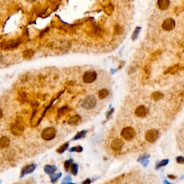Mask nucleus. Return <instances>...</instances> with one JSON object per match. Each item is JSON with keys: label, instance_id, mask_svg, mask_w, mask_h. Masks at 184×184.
Instances as JSON below:
<instances>
[{"label": "nucleus", "instance_id": "nucleus-1", "mask_svg": "<svg viewBox=\"0 0 184 184\" xmlns=\"http://www.w3.org/2000/svg\"><path fill=\"white\" fill-rule=\"evenodd\" d=\"M136 135L135 130L131 127H126L123 128L121 132V136L123 139L127 141H130L133 140L134 137Z\"/></svg>", "mask_w": 184, "mask_h": 184}, {"label": "nucleus", "instance_id": "nucleus-2", "mask_svg": "<svg viewBox=\"0 0 184 184\" xmlns=\"http://www.w3.org/2000/svg\"><path fill=\"white\" fill-rule=\"evenodd\" d=\"M56 135V130L54 127H47L42 130L41 137L45 140H51L55 138Z\"/></svg>", "mask_w": 184, "mask_h": 184}, {"label": "nucleus", "instance_id": "nucleus-3", "mask_svg": "<svg viewBox=\"0 0 184 184\" xmlns=\"http://www.w3.org/2000/svg\"><path fill=\"white\" fill-rule=\"evenodd\" d=\"M96 99L95 96L92 95H89L83 99L82 102V107L86 110H92L96 106Z\"/></svg>", "mask_w": 184, "mask_h": 184}, {"label": "nucleus", "instance_id": "nucleus-4", "mask_svg": "<svg viewBox=\"0 0 184 184\" xmlns=\"http://www.w3.org/2000/svg\"><path fill=\"white\" fill-rule=\"evenodd\" d=\"M159 137V132L155 129H152L146 132L145 135V138L148 142H155Z\"/></svg>", "mask_w": 184, "mask_h": 184}, {"label": "nucleus", "instance_id": "nucleus-5", "mask_svg": "<svg viewBox=\"0 0 184 184\" xmlns=\"http://www.w3.org/2000/svg\"><path fill=\"white\" fill-rule=\"evenodd\" d=\"M97 77V74L94 71H87L83 74V81L86 83H93Z\"/></svg>", "mask_w": 184, "mask_h": 184}, {"label": "nucleus", "instance_id": "nucleus-6", "mask_svg": "<svg viewBox=\"0 0 184 184\" xmlns=\"http://www.w3.org/2000/svg\"><path fill=\"white\" fill-rule=\"evenodd\" d=\"M175 26H176V22L172 18L165 19L162 24V28L165 31H171L174 29Z\"/></svg>", "mask_w": 184, "mask_h": 184}, {"label": "nucleus", "instance_id": "nucleus-7", "mask_svg": "<svg viewBox=\"0 0 184 184\" xmlns=\"http://www.w3.org/2000/svg\"><path fill=\"white\" fill-rule=\"evenodd\" d=\"M135 115L138 117L143 118L147 115L148 113V110L144 105H140L135 110Z\"/></svg>", "mask_w": 184, "mask_h": 184}, {"label": "nucleus", "instance_id": "nucleus-8", "mask_svg": "<svg viewBox=\"0 0 184 184\" xmlns=\"http://www.w3.org/2000/svg\"><path fill=\"white\" fill-rule=\"evenodd\" d=\"M123 145H124V142H123V141L121 140V139L117 138L112 141V144H111V147H112V149L114 150L118 151L120 150L121 147H123Z\"/></svg>", "mask_w": 184, "mask_h": 184}, {"label": "nucleus", "instance_id": "nucleus-9", "mask_svg": "<svg viewBox=\"0 0 184 184\" xmlns=\"http://www.w3.org/2000/svg\"><path fill=\"white\" fill-rule=\"evenodd\" d=\"M181 69V66L179 65V64H176V65L172 66L166 69L164 74H175L178 72V71Z\"/></svg>", "mask_w": 184, "mask_h": 184}, {"label": "nucleus", "instance_id": "nucleus-10", "mask_svg": "<svg viewBox=\"0 0 184 184\" xmlns=\"http://www.w3.org/2000/svg\"><path fill=\"white\" fill-rule=\"evenodd\" d=\"M81 121V118L79 115L76 114V115L71 117L70 119L68 121V123L71 126H76L77 124H80V122Z\"/></svg>", "mask_w": 184, "mask_h": 184}, {"label": "nucleus", "instance_id": "nucleus-11", "mask_svg": "<svg viewBox=\"0 0 184 184\" xmlns=\"http://www.w3.org/2000/svg\"><path fill=\"white\" fill-rule=\"evenodd\" d=\"M10 144V140L7 137L3 136L0 138V149H4L9 147Z\"/></svg>", "mask_w": 184, "mask_h": 184}, {"label": "nucleus", "instance_id": "nucleus-12", "mask_svg": "<svg viewBox=\"0 0 184 184\" xmlns=\"http://www.w3.org/2000/svg\"><path fill=\"white\" fill-rule=\"evenodd\" d=\"M159 9L161 10H165L170 6V1L168 0H159L157 3Z\"/></svg>", "mask_w": 184, "mask_h": 184}, {"label": "nucleus", "instance_id": "nucleus-13", "mask_svg": "<svg viewBox=\"0 0 184 184\" xmlns=\"http://www.w3.org/2000/svg\"><path fill=\"white\" fill-rule=\"evenodd\" d=\"M35 168H36V165H34V164H31V165H27L26 167H25L24 168L22 169V173H21V176H23L24 175L28 174V173H32L34 170L35 169Z\"/></svg>", "mask_w": 184, "mask_h": 184}, {"label": "nucleus", "instance_id": "nucleus-14", "mask_svg": "<svg viewBox=\"0 0 184 184\" xmlns=\"http://www.w3.org/2000/svg\"><path fill=\"white\" fill-rule=\"evenodd\" d=\"M22 130H23V127H22V126L21 125V124H15V125L12 127V133H13L14 135H19L22 133Z\"/></svg>", "mask_w": 184, "mask_h": 184}, {"label": "nucleus", "instance_id": "nucleus-15", "mask_svg": "<svg viewBox=\"0 0 184 184\" xmlns=\"http://www.w3.org/2000/svg\"><path fill=\"white\" fill-rule=\"evenodd\" d=\"M164 97V94L160 92H155L151 94V98L155 101H159Z\"/></svg>", "mask_w": 184, "mask_h": 184}, {"label": "nucleus", "instance_id": "nucleus-16", "mask_svg": "<svg viewBox=\"0 0 184 184\" xmlns=\"http://www.w3.org/2000/svg\"><path fill=\"white\" fill-rule=\"evenodd\" d=\"M109 95V91L106 89H101L99 92V97L100 99H104Z\"/></svg>", "mask_w": 184, "mask_h": 184}, {"label": "nucleus", "instance_id": "nucleus-17", "mask_svg": "<svg viewBox=\"0 0 184 184\" xmlns=\"http://www.w3.org/2000/svg\"><path fill=\"white\" fill-rule=\"evenodd\" d=\"M44 170L45 171V173H48V174H53V173L56 171V168H55V166L48 165L45 167Z\"/></svg>", "mask_w": 184, "mask_h": 184}, {"label": "nucleus", "instance_id": "nucleus-18", "mask_svg": "<svg viewBox=\"0 0 184 184\" xmlns=\"http://www.w3.org/2000/svg\"><path fill=\"white\" fill-rule=\"evenodd\" d=\"M34 55V51L31 49H28L23 52V57L25 58H30Z\"/></svg>", "mask_w": 184, "mask_h": 184}, {"label": "nucleus", "instance_id": "nucleus-19", "mask_svg": "<svg viewBox=\"0 0 184 184\" xmlns=\"http://www.w3.org/2000/svg\"><path fill=\"white\" fill-rule=\"evenodd\" d=\"M141 30V28L140 27H137L136 28H135V31L133 32V35H132V39H133V40H135L137 38V37H138L139 33H140Z\"/></svg>", "mask_w": 184, "mask_h": 184}, {"label": "nucleus", "instance_id": "nucleus-20", "mask_svg": "<svg viewBox=\"0 0 184 184\" xmlns=\"http://www.w3.org/2000/svg\"><path fill=\"white\" fill-rule=\"evenodd\" d=\"M160 55H161V52H160V51L154 52V53H153L151 54L150 57V60L151 61H153V60H155V59L158 58Z\"/></svg>", "mask_w": 184, "mask_h": 184}, {"label": "nucleus", "instance_id": "nucleus-21", "mask_svg": "<svg viewBox=\"0 0 184 184\" xmlns=\"http://www.w3.org/2000/svg\"><path fill=\"white\" fill-rule=\"evenodd\" d=\"M113 10H114V5L112 4H108L106 7V8H105V12H106L107 15H109L112 13Z\"/></svg>", "mask_w": 184, "mask_h": 184}, {"label": "nucleus", "instance_id": "nucleus-22", "mask_svg": "<svg viewBox=\"0 0 184 184\" xmlns=\"http://www.w3.org/2000/svg\"><path fill=\"white\" fill-rule=\"evenodd\" d=\"M123 33V28L119 25H116L114 26V33L117 35H120Z\"/></svg>", "mask_w": 184, "mask_h": 184}, {"label": "nucleus", "instance_id": "nucleus-23", "mask_svg": "<svg viewBox=\"0 0 184 184\" xmlns=\"http://www.w3.org/2000/svg\"><path fill=\"white\" fill-rule=\"evenodd\" d=\"M168 162H169V160H168V159H165V160H161V161H160V162H159V163L158 164V165H157V166H156V169H158V168H160L162 167V166H165V165H168Z\"/></svg>", "mask_w": 184, "mask_h": 184}, {"label": "nucleus", "instance_id": "nucleus-24", "mask_svg": "<svg viewBox=\"0 0 184 184\" xmlns=\"http://www.w3.org/2000/svg\"><path fill=\"white\" fill-rule=\"evenodd\" d=\"M86 134V130H84V131H81L80 132V133H78L77 135H76V136L74 137V140H77V139H81L82 138V137H85Z\"/></svg>", "mask_w": 184, "mask_h": 184}, {"label": "nucleus", "instance_id": "nucleus-25", "mask_svg": "<svg viewBox=\"0 0 184 184\" xmlns=\"http://www.w3.org/2000/svg\"><path fill=\"white\" fill-rule=\"evenodd\" d=\"M78 173V165L77 164H73L71 166V173L76 176Z\"/></svg>", "mask_w": 184, "mask_h": 184}, {"label": "nucleus", "instance_id": "nucleus-26", "mask_svg": "<svg viewBox=\"0 0 184 184\" xmlns=\"http://www.w3.org/2000/svg\"><path fill=\"white\" fill-rule=\"evenodd\" d=\"M68 147H69V143H65L63 145H62L59 149L58 150V152L59 153H63L64 151L66 150Z\"/></svg>", "mask_w": 184, "mask_h": 184}, {"label": "nucleus", "instance_id": "nucleus-27", "mask_svg": "<svg viewBox=\"0 0 184 184\" xmlns=\"http://www.w3.org/2000/svg\"><path fill=\"white\" fill-rule=\"evenodd\" d=\"M144 72L146 76H147V78L149 76L150 74V66L149 64H147V65H146L145 66L144 68Z\"/></svg>", "mask_w": 184, "mask_h": 184}, {"label": "nucleus", "instance_id": "nucleus-28", "mask_svg": "<svg viewBox=\"0 0 184 184\" xmlns=\"http://www.w3.org/2000/svg\"><path fill=\"white\" fill-rule=\"evenodd\" d=\"M72 162H73V160H67V161L65 162V169H66V171H68V170H69L71 167V166H72Z\"/></svg>", "mask_w": 184, "mask_h": 184}, {"label": "nucleus", "instance_id": "nucleus-29", "mask_svg": "<svg viewBox=\"0 0 184 184\" xmlns=\"http://www.w3.org/2000/svg\"><path fill=\"white\" fill-rule=\"evenodd\" d=\"M82 150H83V148H82L81 146H77V147L71 148L70 150V152H78V153H79V152H81Z\"/></svg>", "mask_w": 184, "mask_h": 184}, {"label": "nucleus", "instance_id": "nucleus-30", "mask_svg": "<svg viewBox=\"0 0 184 184\" xmlns=\"http://www.w3.org/2000/svg\"><path fill=\"white\" fill-rule=\"evenodd\" d=\"M150 155H142V156H140V158H139L138 159H137V161L139 162H142L144 161V160H147V159L149 158Z\"/></svg>", "mask_w": 184, "mask_h": 184}, {"label": "nucleus", "instance_id": "nucleus-31", "mask_svg": "<svg viewBox=\"0 0 184 184\" xmlns=\"http://www.w3.org/2000/svg\"><path fill=\"white\" fill-rule=\"evenodd\" d=\"M176 161L178 163L184 164V158L182 156H179L176 158Z\"/></svg>", "mask_w": 184, "mask_h": 184}, {"label": "nucleus", "instance_id": "nucleus-32", "mask_svg": "<svg viewBox=\"0 0 184 184\" xmlns=\"http://www.w3.org/2000/svg\"><path fill=\"white\" fill-rule=\"evenodd\" d=\"M60 176H61V173H58V174L55 175V176L51 177V180H52V182H54V181H55V180H56L57 179H58V178L59 177H60Z\"/></svg>", "mask_w": 184, "mask_h": 184}, {"label": "nucleus", "instance_id": "nucleus-33", "mask_svg": "<svg viewBox=\"0 0 184 184\" xmlns=\"http://www.w3.org/2000/svg\"><path fill=\"white\" fill-rule=\"evenodd\" d=\"M148 162H149V161H148L147 160H144V161H142V165H143L144 166H147V164H148Z\"/></svg>", "mask_w": 184, "mask_h": 184}, {"label": "nucleus", "instance_id": "nucleus-34", "mask_svg": "<svg viewBox=\"0 0 184 184\" xmlns=\"http://www.w3.org/2000/svg\"><path fill=\"white\" fill-rule=\"evenodd\" d=\"M90 180L89 179H87L86 180H85L84 182H83V183H82V184H90Z\"/></svg>", "mask_w": 184, "mask_h": 184}, {"label": "nucleus", "instance_id": "nucleus-35", "mask_svg": "<svg viewBox=\"0 0 184 184\" xmlns=\"http://www.w3.org/2000/svg\"><path fill=\"white\" fill-rule=\"evenodd\" d=\"M113 112H114V109H112V110H111L110 112L108 113V115H107V118H109V116H110L111 114L113 113Z\"/></svg>", "mask_w": 184, "mask_h": 184}, {"label": "nucleus", "instance_id": "nucleus-36", "mask_svg": "<svg viewBox=\"0 0 184 184\" xmlns=\"http://www.w3.org/2000/svg\"><path fill=\"white\" fill-rule=\"evenodd\" d=\"M3 116V112H2V110H1V108H0V119H1V117H2Z\"/></svg>", "mask_w": 184, "mask_h": 184}, {"label": "nucleus", "instance_id": "nucleus-37", "mask_svg": "<svg viewBox=\"0 0 184 184\" xmlns=\"http://www.w3.org/2000/svg\"><path fill=\"white\" fill-rule=\"evenodd\" d=\"M164 184H171V183H170L168 181H167V180H164Z\"/></svg>", "mask_w": 184, "mask_h": 184}, {"label": "nucleus", "instance_id": "nucleus-38", "mask_svg": "<svg viewBox=\"0 0 184 184\" xmlns=\"http://www.w3.org/2000/svg\"><path fill=\"white\" fill-rule=\"evenodd\" d=\"M168 177H169V178H176V177H175V176H171V175H169Z\"/></svg>", "mask_w": 184, "mask_h": 184}, {"label": "nucleus", "instance_id": "nucleus-39", "mask_svg": "<svg viewBox=\"0 0 184 184\" xmlns=\"http://www.w3.org/2000/svg\"><path fill=\"white\" fill-rule=\"evenodd\" d=\"M63 184H74V183H63Z\"/></svg>", "mask_w": 184, "mask_h": 184}, {"label": "nucleus", "instance_id": "nucleus-40", "mask_svg": "<svg viewBox=\"0 0 184 184\" xmlns=\"http://www.w3.org/2000/svg\"><path fill=\"white\" fill-rule=\"evenodd\" d=\"M0 183H1V181H0Z\"/></svg>", "mask_w": 184, "mask_h": 184}]
</instances>
